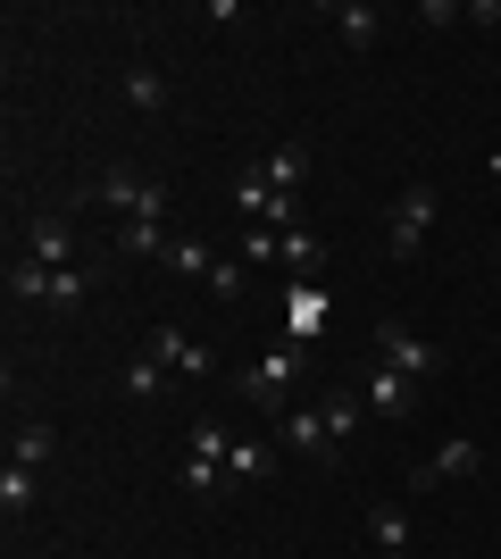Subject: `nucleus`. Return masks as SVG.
I'll use <instances>...</instances> for the list:
<instances>
[{
	"label": "nucleus",
	"instance_id": "nucleus-1",
	"mask_svg": "<svg viewBox=\"0 0 501 559\" xmlns=\"http://www.w3.org/2000/svg\"><path fill=\"white\" fill-rule=\"evenodd\" d=\"M301 368H310V343L276 334V343H267L260 359L235 376V393L251 401V409H267V418H285V409H293V384H301Z\"/></svg>",
	"mask_w": 501,
	"mask_h": 559
},
{
	"label": "nucleus",
	"instance_id": "nucleus-2",
	"mask_svg": "<svg viewBox=\"0 0 501 559\" xmlns=\"http://www.w3.org/2000/svg\"><path fill=\"white\" fill-rule=\"evenodd\" d=\"M93 210H109L118 226H167V185L143 176V167H126V159H109L93 176Z\"/></svg>",
	"mask_w": 501,
	"mask_h": 559
},
{
	"label": "nucleus",
	"instance_id": "nucleus-3",
	"mask_svg": "<svg viewBox=\"0 0 501 559\" xmlns=\"http://www.w3.org/2000/svg\"><path fill=\"white\" fill-rule=\"evenodd\" d=\"M427 226H434V185L393 192V210H384V251L409 267V259H418V242H427Z\"/></svg>",
	"mask_w": 501,
	"mask_h": 559
},
{
	"label": "nucleus",
	"instance_id": "nucleus-4",
	"mask_svg": "<svg viewBox=\"0 0 501 559\" xmlns=\"http://www.w3.org/2000/svg\"><path fill=\"white\" fill-rule=\"evenodd\" d=\"M276 443L293 451V460H310V467H334L343 460V443H334V426H326V409H285V418H276Z\"/></svg>",
	"mask_w": 501,
	"mask_h": 559
},
{
	"label": "nucleus",
	"instance_id": "nucleus-5",
	"mask_svg": "<svg viewBox=\"0 0 501 559\" xmlns=\"http://www.w3.org/2000/svg\"><path fill=\"white\" fill-rule=\"evenodd\" d=\"M377 359H384V368H402L409 384H418V376H434V368H443V350H434L427 334H409L402 318H377Z\"/></svg>",
	"mask_w": 501,
	"mask_h": 559
},
{
	"label": "nucleus",
	"instance_id": "nucleus-6",
	"mask_svg": "<svg viewBox=\"0 0 501 559\" xmlns=\"http://www.w3.org/2000/svg\"><path fill=\"white\" fill-rule=\"evenodd\" d=\"M143 350L159 359L167 376H210V368H217V350H210V343H192L184 326H151V343H143Z\"/></svg>",
	"mask_w": 501,
	"mask_h": 559
},
{
	"label": "nucleus",
	"instance_id": "nucleus-7",
	"mask_svg": "<svg viewBox=\"0 0 501 559\" xmlns=\"http://www.w3.org/2000/svg\"><path fill=\"white\" fill-rule=\"evenodd\" d=\"M477 467H485V451H477V443H468V435H460V443H443V451H434V460H427V467H409V492H434V485H460V476H477Z\"/></svg>",
	"mask_w": 501,
	"mask_h": 559
},
{
	"label": "nucleus",
	"instance_id": "nucleus-8",
	"mask_svg": "<svg viewBox=\"0 0 501 559\" xmlns=\"http://www.w3.org/2000/svg\"><path fill=\"white\" fill-rule=\"evenodd\" d=\"M368 535H377V551H384V559H409V501L377 492V501H368Z\"/></svg>",
	"mask_w": 501,
	"mask_h": 559
},
{
	"label": "nucleus",
	"instance_id": "nucleus-9",
	"mask_svg": "<svg viewBox=\"0 0 501 559\" xmlns=\"http://www.w3.org/2000/svg\"><path fill=\"white\" fill-rule=\"evenodd\" d=\"M25 259H34V267H75L68 217H34V226H25Z\"/></svg>",
	"mask_w": 501,
	"mask_h": 559
},
{
	"label": "nucleus",
	"instance_id": "nucleus-10",
	"mask_svg": "<svg viewBox=\"0 0 501 559\" xmlns=\"http://www.w3.org/2000/svg\"><path fill=\"white\" fill-rule=\"evenodd\" d=\"M359 401H368L377 418H409V376L377 359V368H368V384H359Z\"/></svg>",
	"mask_w": 501,
	"mask_h": 559
},
{
	"label": "nucleus",
	"instance_id": "nucleus-11",
	"mask_svg": "<svg viewBox=\"0 0 501 559\" xmlns=\"http://www.w3.org/2000/svg\"><path fill=\"white\" fill-rule=\"evenodd\" d=\"M260 176L285 192V201H301V176H310V142H276V151L260 159Z\"/></svg>",
	"mask_w": 501,
	"mask_h": 559
},
{
	"label": "nucleus",
	"instance_id": "nucleus-12",
	"mask_svg": "<svg viewBox=\"0 0 501 559\" xmlns=\"http://www.w3.org/2000/svg\"><path fill=\"white\" fill-rule=\"evenodd\" d=\"M334 34H343V43H351V50H377L384 17H377V9H368V0H343V9H334Z\"/></svg>",
	"mask_w": 501,
	"mask_h": 559
},
{
	"label": "nucleus",
	"instance_id": "nucleus-13",
	"mask_svg": "<svg viewBox=\"0 0 501 559\" xmlns=\"http://www.w3.org/2000/svg\"><path fill=\"white\" fill-rule=\"evenodd\" d=\"M285 267H293V284H318V267H326V242H318L310 226H293V234H285Z\"/></svg>",
	"mask_w": 501,
	"mask_h": 559
},
{
	"label": "nucleus",
	"instance_id": "nucleus-14",
	"mask_svg": "<svg viewBox=\"0 0 501 559\" xmlns=\"http://www.w3.org/2000/svg\"><path fill=\"white\" fill-rule=\"evenodd\" d=\"M276 451H285V443H235V451H226V485H260L267 467H276Z\"/></svg>",
	"mask_w": 501,
	"mask_h": 559
},
{
	"label": "nucleus",
	"instance_id": "nucleus-15",
	"mask_svg": "<svg viewBox=\"0 0 501 559\" xmlns=\"http://www.w3.org/2000/svg\"><path fill=\"white\" fill-rule=\"evenodd\" d=\"M167 267H176V276H192V284H210L217 251H210V242H201V234H176V242H167Z\"/></svg>",
	"mask_w": 501,
	"mask_h": 559
},
{
	"label": "nucleus",
	"instance_id": "nucleus-16",
	"mask_svg": "<svg viewBox=\"0 0 501 559\" xmlns=\"http://www.w3.org/2000/svg\"><path fill=\"white\" fill-rule=\"evenodd\" d=\"M34 501H43V485H34V467H17V460H9V467H0V518H25Z\"/></svg>",
	"mask_w": 501,
	"mask_h": 559
},
{
	"label": "nucleus",
	"instance_id": "nucleus-17",
	"mask_svg": "<svg viewBox=\"0 0 501 559\" xmlns=\"http://www.w3.org/2000/svg\"><path fill=\"white\" fill-rule=\"evenodd\" d=\"M318 409H326V426H334V443L351 451V435H359V418H368V401H359V393H326V401H318Z\"/></svg>",
	"mask_w": 501,
	"mask_h": 559
},
{
	"label": "nucleus",
	"instance_id": "nucleus-18",
	"mask_svg": "<svg viewBox=\"0 0 501 559\" xmlns=\"http://www.w3.org/2000/svg\"><path fill=\"white\" fill-rule=\"evenodd\" d=\"M84 293H93V276H84V267H50L43 309H84Z\"/></svg>",
	"mask_w": 501,
	"mask_h": 559
},
{
	"label": "nucleus",
	"instance_id": "nucleus-19",
	"mask_svg": "<svg viewBox=\"0 0 501 559\" xmlns=\"http://www.w3.org/2000/svg\"><path fill=\"white\" fill-rule=\"evenodd\" d=\"M50 451H59V435H50V426H17V435H9V460H17V467H43Z\"/></svg>",
	"mask_w": 501,
	"mask_h": 559
},
{
	"label": "nucleus",
	"instance_id": "nucleus-20",
	"mask_svg": "<svg viewBox=\"0 0 501 559\" xmlns=\"http://www.w3.org/2000/svg\"><path fill=\"white\" fill-rule=\"evenodd\" d=\"M167 242H176L167 226H118V251L126 259H167Z\"/></svg>",
	"mask_w": 501,
	"mask_h": 559
},
{
	"label": "nucleus",
	"instance_id": "nucleus-21",
	"mask_svg": "<svg viewBox=\"0 0 501 559\" xmlns=\"http://www.w3.org/2000/svg\"><path fill=\"white\" fill-rule=\"evenodd\" d=\"M267 259L285 267V234L276 226H242V267H267Z\"/></svg>",
	"mask_w": 501,
	"mask_h": 559
},
{
	"label": "nucleus",
	"instance_id": "nucleus-22",
	"mask_svg": "<svg viewBox=\"0 0 501 559\" xmlns=\"http://www.w3.org/2000/svg\"><path fill=\"white\" fill-rule=\"evenodd\" d=\"M318 318H326V301H318V284H293V343H310V334H318Z\"/></svg>",
	"mask_w": 501,
	"mask_h": 559
},
{
	"label": "nucleus",
	"instance_id": "nucleus-23",
	"mask_svg": "<svg viewBox=\"0 0 501 559\" xmlns=\"http://www.w3.org/2000/svg\"><path fill=\"white\" fill-rule=\"evenodd\" d=\"M242 284H251V267H242V251H226L210 267V301H242Z\"/></svg>",
	"mask_w": 501,
	"mask_h": 559
},
{
	"label": "nucleus",
	"instance_id": "nucleus-24",
	"mask_svg": "<svg viewBox=\"0 0 501 559\" xmlns=\"http://www.w3.org/2000/svg\"><path fill=\"white\" fill-rule=\"evenodd\" d=\"M126 100L159 117V109H167V84H159V68H126Z\"/></svg>",
	"mask_w": 501,
	"mask_h": 559
},
{
	"label": "nucleus",
	"instance_id": "nucleus-25",
	"mask_svg": "<svg viewBox=\"0 0 501 559\" xmlns=\"http://www.w3.org/2000/svg\"><path fill=\"white\" fill-rule=\"evenodd\" d=\"M126 393H143V401H159V393H167V368L151 359V350L134 359V368H126Z\"/></svg>",
	"mask_w": 501,
	"mask_h": 559
},
{
	"label": "nucleus",
	"instance_id": "nucleus-26",
	"mask_svg": "<svg viewBox=\"0 0 501 559\" xmlns=\"http://www.w3.org/2000/svg\"><path fill=\"white\" fill-rule=\"evenodd\" d=\"M493 167H501V159H493Z\"/></svg>",
	"mask_w": 501,
	"mask_h": 559
}]
</instances>
